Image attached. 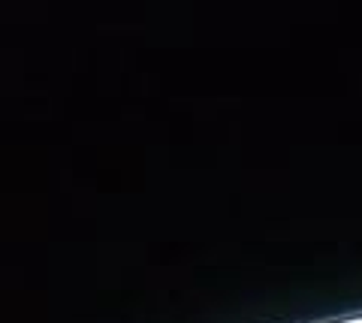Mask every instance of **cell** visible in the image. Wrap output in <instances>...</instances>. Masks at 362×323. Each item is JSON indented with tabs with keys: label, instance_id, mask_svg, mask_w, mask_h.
Segmentation results:
<instances>
[]
</instances>
